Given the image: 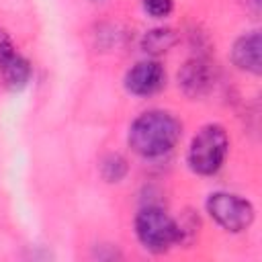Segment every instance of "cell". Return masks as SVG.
Wrapping results in <instances>:
<instances>
[{"mask_svg":"<svg viewBox=\"0 0 262 262\" xmlns=\"http://www.w3.org/2000/svg\"><path fill=\"white\" fill-rule=\"evenodd\" d=\"M180 135L182 125L172 113L151 108L141 113L131 123L127 141L137 156L154 160L170 154L176 147Z\"/></svg>","mask_w":262,"mask_h":262,"instance_id":"obj_1","label":"cell"},{"mask_svg":"<svg viewBox=\"0 0 262 262\" xmlns=\"http://www.w3.org/2000/svg\"><path fill=\"white\" fill-rule=\"evenodd\" d=\"M227 151H229L227 131L221 125L211 123V125L201 127L196 131V135L192 137V141L188 145L186 162L194 174L211 176L221 170V166L227 158Z\"/></svg>","mask_w":262,"mask_h":262,"instance_id":"obj_2","label":"cell"},{"mask_svg":"<svg viewBox=\"0 0 262 262\" xmlns=\"http://www.w3.org/2000/svg\"><path fill=\"white\" fill-rule=\"evenodd\" d=\"M135 235H137L139 244L154 254H164L174 244L180 242L178 221L172 219L162 207H154V205L143 207L137 213Z\"/></svg>","mask_w":262,"mask_h":262,"instance_id":"obj_3","label":"cell"},{"mask_svg":"<svg viewBox=\"0 0 262 262\" xmlns=\"http://www.w3.org/2000/svg\"><path fill=\"white\" fill-rule=\"evenodd\" d=\"M207 213L211 215V219L223 227L225 231L231 233H239L244 229H248L254 221V207L248 199L233 194V192H211L207 196Z\"/></svg>","mask_w":262,"mask_h":262,"instance_id":"obj_4","label":"cell"},{"mask_svg":"<svg viewBox=\"0 0 262 262\" xmlns=\"http://www.w3.org/2000/svg\"><path fill=\"white\" fill-rule=\"evenodd\" d=\"M166 84V70L158 59H143L125 74V88L133 96H151Z\"/></svg>","mask_w":262,"mask_h":262,"instance_id":"obj_5","label":"cell"},{"mask_svg":"<svg viewBox=\"0 0 262 262\" xmlns=\"http://www.w3.org/2000/svg\"><path fill=\"white\" fill-rule=\"evenodd\" d=\"M213 68L205 57H192L188 59L182 70L178 72V86L184 90V94L199 98L205 96L213 86Z\"/></svg>","mask_w":262,"mask_h":262,"instance_id":"obj_6","label":"cell"},{"mask_svg":"<svg viewBox=\"0 0 262 262\" xmlns=\"http://www.w3.org/2000/svg\"><path fill=\"white\" fill-rule=\"evenodd\" d=\"M231 61L248 74L258 76L262 72V39L258 31L242 35L231 49Z\"/></svg>","mask_w":262,"mask_h":262,"instance_id":"obj_7","label":"cell"},{"mask_svg":"<svg viewBox=\"0 0 262 262\" xmlns=\"http://www.w3.org/2000/svg\"><path fill=\"white\" fill-rule=\"evenodd\" d=\"M31 74H33V68L29 59L18 51L0 66V80L8 90H23L29 84Z\"/></svg>","mask_w":262,"mask_h":262,"instance_id":"obj_8","label":"cell"},{"mask_svg":"<svg viewBox=\"0 0 262 262\" xmlns=\"http://www.w3.org/2000/svg\"><path fill=\"white\" fill-rule=\"evenodd\" d=\"M178 41V35L174 29L170 27H160V29H151L143 35L141 39V47L145 53L149 55H160V53H166L170 51Z\"/></svg>","mask_w":262,"mask_h":262,"instance_id":"obj_9","label":"cell"},{"mask_svg":"<svg viewBox=\"0 0 262 262\" xmlns=\"http://www.w3.org/2000/svg\"><path fill=\"white\" fill-rule=\"evenodd\" d=\"M127 160L121 154H108L100 162V174L106 182H121L127 176Z\"/></svg>","mask_w":262,"mask_h":262,"instance_id":"obj_10","label":"cell"},{"mask_svg":"<svg viewBox=\"0 0 262 262\" xmlns=\"http://www.w3.org/2000/svg\"><path fill=\"white\" fill-rule=\"evenodd\" d=\"M141 2H143V10L154 18L168 16L174 6V0H141Z\"/></svg>","mask_w":262,"mask_h":262,"instance_id":"obj_11","label":"cell"},{"mask_svg":"<svg viewBox=\"0 0 262 262\" xmlns=\"http://www.w3.org/2000/svg\"><path fill=\"white\" fill-rule=\"evenodd\" d=\"M14 53H16V47H14L12 39H10V35L0 29V66H2L6 59H10Z\"/></svg>","mask_w":262,"mask_h":262,"instance_id":"obj_12","label":"cell"}]
</instances>
